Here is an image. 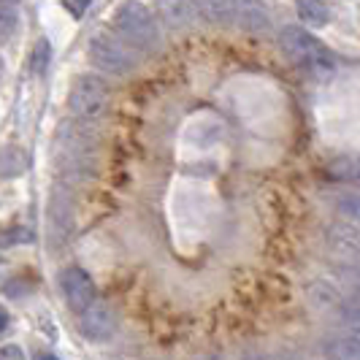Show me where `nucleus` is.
Segmentation results:
<instances>
[{"label": "nucleus", "instance_id": "4", "mask_svg": "<svg viewBox=\"0 0 360 360\" xmlns=\"http://www.w3.org/2000/svg\"><path fill=\"white\" fill-rule=\"evenodd\" d=\"M108 84L95 76V73H84L76 79V84L71 87L68 95V108L76 120L82 122H98L108 108Z\"/></svg>", "mask_w": 360, "mask_h": 360}, {"label": "nucleus", "instance_id": "12", "mask_svg": "<svg viewBox=\"0 0 360 360\" xmlns=\"http://www.w3.org/2000/svg\"><path fill=\"white\" fill-rule=\"evenodd\" d=\"M295 8H298V17L304 19L307 25L314 27H323L330 22V8L325 0H295Z\"/></svg>", "mask_w": 360, "mask_h": 360}, {"label": "nucleus", "instance_id": "20", "mask_svg": "<svg viewBox=\"0 0 360 360\" xmlns=\"http://www.w3.org/2000/svg\"><path fill=\"white\" fill-rule=\"evenodd\" d=\"M344 276H347V288H349L352 301L360 307V266H347V269H344Z\"/></svg>", "mask_w": 360, "mask_h": 360}, {"label": "nucleus", "instance_id": "19", "mask_svg": "<svg viewBox=\"0 0 360 360\" xmlns=\"http://www.w3.org/2000/svg\"><path fill=\"white\" fill-rule=\"evenodd\" d=\"M342 325H344V333L349 336V339H355L360 344V307H342Z\"/></svg>", "mask_w": 360, "mask_h": 360}, {"label": "nucleus", "instance_id": "13", "mask_svg": "<svg viewBox=\"0 0 360 360\" xmlns=\"http://www.w3.org/2000/svg\"><path fill=\"white\" fill-rule=\"evenodd\" d=\"M19 22H22V14H19V6L14 0H0V44L11 41L17 36Z\"/></svg>", "mask_w": 360, "mask_h": 360}, {"label": "nucleus", "instance_id": "17", "mask_svg": "<svg viewBox=\"0 0 360 360\" xmlns=\"http://www.w3.org/2000/svg\"><path fill=\"white\" fill-rule=\"evenodd\" d=\"M325 355L330 358H360V344L355 339H330L325 342Z\"/></svg>", "mask_w": 360, "mask_h": 360}, {"label": "nucleus", "instance_id": "1", "mask_svg": "<svg viewBox=\"0 0 360 360\" xmlns=\"http://www.w3.org/2000/svg\"><path fill=\"white\" fill-rule=\"evenodd\" d=\"M114 30L120 33V38L130 49H139L141 54H155L162 46L160 22L139 0H125L117 6Z\"/></svg>", "mask_w": 360, "mask_h": 360}, {"label": "nucleus", "instance_id": "6", "mask_svg": "<svg viewBox=\"0 0 360 360\" xmlns=\"http://www.w3.org/2000/svg\"><path fill=\"white\" fill-rule=\"evenodd\" d=\"M328 252L344 266H360V225L358 222H333L325 236Z\"/></svg>", "mask_w": 360, "mask_h": 360}, {"label": "nucleus", "instance_id": "23", "mask_svg": "<svg viewBox=\"0 0 360 360\" xmlns=\"http://www.w3.org/2000/svg\"><path fill=\"white\" fill-rule=\"evenodd\" d=\"M0 358H22L19 347H0Z\"/></svg>", "mask_w": 360, "mask_h": 360}, {"label": "nucleus", "instance_id": "9", "mask_svg": "<svg viewBox=\"0 0 360 360\" xmlns=\"http://www.w3.org/2000/svg\"><path fill=\"white\" fill-rule=\"evenodd\" d=\"M49 228L52 236L65 241L73 228V198L68 187H54L52 200H49Z\"/></svg>", "mask_w": 360, "mask_h": 360}, {"label": "nucleus", "instance_id": "22", "mask_svg": "<svg viewBox=\"0 0 360 360\" xmlns=\"http://www.w3.org/2000/svg\"><path fill=\"white\" fill-rule=\"evenodd\" d=\"M68 11H71V17H76V19H82L84 14H87V8L92 6V0H60Z\"/></svg>", "mask_w": 360, "mask_h": 360}, {"label": "nucleus", "instance_id": "15", "mask_svg": "<svg viewBox=\"0 0 360 360\" xmlns=\"http://www.w3.org/2000/svg\"><path fill=\"white\" fill-rule=\"evenodd\" d=\"M27 168V155L19 146L0 149V176H19Z\"/></svg>", "mask_w": 360, "mask_h": 360}, {"label": "nucleus", "instance_id": "11", "mask_svg": "<svg viewBox=\"0 0 360 360\" xmlns=\"http://www.w3.org/2000/svg\"><path fill=\"white\" fill-rule=\"evenodd\" d=\"M236 14L250 33H266L271 30V14L263 0H236Z\"/></svg>", "mask_w": 360, "mask_h": 360}, {"label": "nucleus", "instance_id": "2", "mask_svg": "<svg viewBox=\"0 0 360 360\" xmlns=\"http://www.w3.org/2000/svg\"><path fill=\"white\" fill-rule=\"evenodd\" d=\"M279 46L288 54L290 63H295L298 68H304L317 79H325L336 71V54L330 52L323 41L311 36L307 27H298V25L282 27Z\"/></svg>", "mask_w": 360, "mask_h": 360}, {"label": "nucleus", "instance_id": "3", "mask_svg": "<svg viewBox=\"0 0 360 360\" xmlns=\"http://www.w3.org/2000/svg\"><path fill=\"white\" fill-rule=\"evenodd\" d=\"M90 122L82 120H65L57 139H54V149H57V160L65 168V174H84L92 168V158H95V136H92Z\"/></svg>", "mask_w": 360, "mask_h": 360}, {"label": "nucleus", "instance_id": "24", "mask_svg": "<svg viewBox=\"0 0 360 360\" xmlns=\"http://www.w3.org/2000/svg\"><path fill=\"white\" fill-rule=\"evenodd\" d=\"M8 323H11V317H8V311H6V309L0 307V333H3L6 328H8Z\"/></svg>", "mask_w": 360, "mask_h": 360}, {"label": "nucleus", "instance_id": "10", "mask_svg": "<svg viewBox=\"0 0 360 360\" xmlns=\"http://www.w3.org/2000/svg\"><path fill=\"white\" fill-rule=\"evenodd\" d=\"M155 8H158V17L162 19V25L171 30L193 27L198 19L195 0H155Z\"/></svg>", "mask_w": 360, "mask_h": 360}, {"label": "nucleus", "instance_id": "18", "mask_svg": "<svg viewBox=\"0 0 360 360\" xmlns=\"http://www.w3.org/2000/svg\"><path fill=\"white\" fill-rule=\"evenodd\" d=\"M49 63H52V46H49V41H46V38H38V44L33 46V57H30L33 73L44 76L46 68H49Z\"/></svg>", "mask_w": 360, "mask_h": 360}, {"label": "nucleus", "instance_id": "14", "mask_svg": "<svg viewBox=\"0 0 360 360\" xmlns=\"http://www.w3.org/2000/svg\"><path fill=\"white\" fill-rule=\"evenodd\" d=\"M328 176L333 181H360V158L344 155L328 165Z\"/></svg>", "mask_w": 360, "mask_h": 360}, {"label": "nucleus", "instance_id": "25", "mask_svg": "<svg viewBox=\"0 0 360 360\" xmlns=\"http://www.w3.org/2000/svg\"><path fill=\"white\" fill-rule=\"evenodd\" d=\"M0 76H3V60H0Z\"/></svg>", "mask_w": 360, "mask_h": 360}, {"label": "nucleus", "instance_id": "7", "mask_svg": "<svg viewBox=\"0 0 360 360\" xmlns=\"http://www.w3.org/2000/svg\"><path fill=\"white\" fill-rule=\"evenodd\" d=\"M60 288H63V295H65L68 307L73 311H79V314L95 301V285H92L90 274L84 269H79V266H71V269L63 271Z\"/></svg>", "mask_w": 360, "mask_h": 360}, {"label": "nucleus", "instance_id": "16", "mask_svg": "<svg viewBox=\"0 0 360 360\" xmlns=\"http://www.w3.org/2000/svg\"><path fill=\"white\" fill-rule=\"evenodd\" d=\"M195 6L212 22H231L236 14V0H195Z\"/></svg>", "mask_w": 360, "mask_h": 360}, {"label": "nucleus", "instance_id": "5", "mask_svg": "<svg viewBox=\"0 0 360 360\" xmlns=\"http://www.w3.org/2000/svg\"><path fill=\"white\" fill-rule=\"evenodd\" d=\"M87 57L98 71L108 73V76H127L136 68V57L130 52V46L108 33H95L90 38Z\"/></svg>", "mask_w": 360, "mask_h": 360}, {"label": "nucleus", "instance_id": "8", "mask_svg": "<svg viewBox=\"0 0 360 360\" xmlns=\"http://www.w3.org/2000/svg\"><path fill=\"white\" fill-rule=\"evenodd\" d=\"M79 330L90 339V342H108L117 333V317L106 304H95L82 311L79 317Z\"/></svg>", "mask_w": 360, "mask_h": 360}, {"label": "nucleus", "instance_id": "21", "mask_svg": "<svg viewBox=\"0 0 360 360\" xmlns=\"http://www.w3.org/2000/svg\"><path fill=\"white\" fill-rule=\"evenodd\" d=\"M339 212H342L347 219H352V222H358L360 225V195H349V198H344L339 203Z\"/></svg>", "mask_w": 360, "mask_h": 360}]
</instances>
